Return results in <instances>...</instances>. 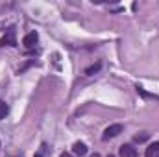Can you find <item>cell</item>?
Wrapping results in <instances>:
<instances>
[{"instance_id": "52a82bcc", "label": "cell", "mask_w": 159, "mask_h": 157, "mask_svg": "<svg viewBox=\"0 0 159 157\" xmlns=\"http://www.w3.org/2000/svg\"><path fill=\"white\" fill-rule=\"evenodd\" d=\"M6 115H7V105L4 102H0V120L6 117Z\"/></svg>"}, {"instance_id": "30bf717a", "label": "cell", "mask_w": 159, "mask_h": 157, "mask_svg": "<svg viewBox=\"0 0 159 157\" xmlns=\"http://www.w3.org/2000/svg\"><path fill=\"white\" fill-rule=\"evenodd\" d=\"M61 157H70V155H69V154H63V155H61Z\"/></svg>"}, {"instance_id": "3957f363", "label": "cell", "mask_w": 159, "mask_h": 157, "mask_svg": "<svg viewBox=\"0 0 159 157\" xmlns=\"http://www.w3.org/2000/svg\"><path fill=\"white\" fill-rule=\"evenodd\" d=\"M120 157H137V150L131 144H124L120 146Z\"/></svg>"}, {"instance_id": "6da1fadb", "label": "cell", "mask_w": 159, "mask_h": 157, "mask_svg": "<svg viewBox=\"0 0 159 157\" xmlns=\"http://www.w3.org/2000/svg\"><path fill=\"white\" fill-rule=\"evenodd\" d=\"M119 133H122V126H120V124H113V126L106 128V131H104V139H106V141H107V139H113V137H117Z\"/></svg>"}, {"instance_id": "ba28073f", "label": "cell", "mask_w": 159, "mask_h": 157, "mask_svg": "<svg viewBox=\"0 0 159 157\" xmlns=\"http://www.w3.org/2000/svg\"><path fill=\"white\" fill-rule=\"evenodd\" d=\"M146 139H148V135H146V133H143V135H137V137H135V141H137V142H144Z\"/></svg>"}, {"instance_id": "9c48e42d", "label": "cell", "mask_w": 159, "mask_h": 157, "mask_svg": "<svg viewBox=\"0 0 159 157\" xmlns=\"http://www.w3.org/2000/svg\"><path fill=\"white\" fill-rule=\"evenodd\" d=\"M6 43H11V44H13V43H15V41H13V35H7V37H4V39L0 41V44H6Z\"/></svg>"}, {"instance_id": "8992f818", "label": "cell", "mask_w": 159, "mask_h": 157, "mask_svg": "<svg viewBox=\"0 0 159 157\" xmlns=\"http://www.w3.org/2000/svg\"><path fill=\"white\" fill-rule=\"evenodd\" d=\"M100 67H102L100 63H96V65H91V67H87V69H85V74H89V76H91V74L98 72V70H100Z\"/></svg>"}, {"instance_id": "277c9868", "label": "cell", "mask_w": 159, "mask_h": 157, "mask_svg": "<svg viewBox=\"0 0 159 157\" xmlns=\"http://www.w3.org/2000/svg\"><path fill=\"white\" fill-rule=\"evenodd\" d=\"M144 155L146 157H159V142H152V144L146 148Z\"/></svg>"}, {"instance_id": "5b68a950", "label": "cell", "mask_w": 159, "mask_h": 157, "mask_svg": "<svg viewBox=\"0 0 159 157\" xmlns=\"http://www.w3.org/2000/svg\"><path fill=\"white\" fill-rule=\"evenodd\" d=\"M72 152H74V154H78V155H85V154H87V146H85L83 142H74Z\"/></svg>"}, {"instance_id": "8fae6325", "label": "cell", "mask_w": 159, "mask_h": 157, "mask_svg": "<svg viewBox=\"0 0 159 157\" xmlns=\"http://www.w3.org/2000/svg\"><path fill=\"white\" fill-rule=\"evenodd\" d=\"M109 157H113V155H109Z\"/></svg>"}, {"instance_id": "7a4b0ae2", "label": "cell", "mask_w": 159, "mask_h": 157, "mask_svg": "<svg viewBox=\"0 0 159 157\" xmlns=\"http://www.w3.org/2000/svg\"><path fill=\"white\" fill-rule=\"evenodd\" d=\"M37 41H39V35H37L35 32H30L28 35H24V39H22V44H24L26 48H34V46L37 44Z\"/></svg>"}]
</instances>
